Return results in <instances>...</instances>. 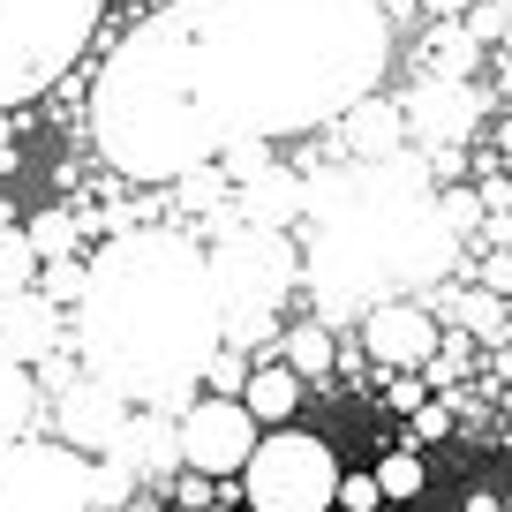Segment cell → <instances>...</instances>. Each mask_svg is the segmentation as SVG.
I'll return each instance as SVG.
<instances>
[{"label":"cell","mask_w":512,"mask_h":512,"mask_svg":"<svg viewBox=\"0 0 512 512\" xmlns=\"http://www.w3.org/2000/svg\"><path fill=\"white\" fill-rule=\"evenodd\" d=\"M384 61L377 0H174L106 61L91 136L128 181H181L234 144L339 121Z\"/></svg>","instance_id":"1"},{"label":"cell","mask_w":512,"mask_h":512,"mask_svg":"<svg viewBox=\"0 0 512 512\" xmlns=\"http://www.w3.org/2000/svg\"><path fill=\"white\" fill-rule=\"evenodd\" d=\"M226 339V302L211 256L181 234H121L91 264L76 302L83 369L106 377L128 407H174Z\"/></svg>","instance_id":"2"},{"label":"cell","mask_w":512,"mask_h":512,"mask_svg":"<svg viewBox=\"0 0 512 512\" xmlns=\"http://www.w3.org/2000/svg\"><path fill=\"white\" fill-rule=\"evenodd\" d=\"M309 287L324 294V309H369L392 294L430 287L452 264V226L437 219V196L422 181V166L362 159V174L317 189L309 204Z\"/></svg>","instance_id":"3"},{"label":"cell","mask_w":512,"mask_h":512,"mask_svg":"<svg viewBox=\"0 0 512 512\" xmlns=\"http://www.w3.org/2000/svg\"><path fill=\"white\" fill-rule=\"evenodd\" d=\"M106 0H0V106H23L83 53Z\"/></svg>","instance_id":"4"},{"label":"cell","mask_w":512,"mask_h":512,"mask_svg":"<svg viewBox=\"0 0 512 512\" xmlns=\"http://www.w3.org/2000/svg\"><path fill=\"white\" fill-rule=\"evenodd\" d=\"M211 279H219V302H226V339H234V347H256V339L272 332V309L287 302V287L302 279V264H294V249H287V226H249L241 219V234L226 241V249H211Z\"/></svg>","instance_id":"5"},{"label":"cell","mask_w":512,"mask_h":512,"mask_svg":"<svg viewBox=\"0 0 512 512\" xmlns=\"http://www.w3.org/2000/svg\"><path fill=\"white\" fill-rule=\"evenodd\" d=\"M0 512H98V460L76 445H0Z\"/></svg>","instance_id":"6"},{"label":"cell","mask_w":512,"mask_h":512,"mask_svg":"<svg viewBox=\"0 0 512 512\" xmlns=\"http://www.w3.org/2000/svg\"><path fill=\"white\" fill-rule=\"evenodd\" d=\"M249 505L256 512H324L339 497V460L332 445H317L309 430H279V437H256L249 452Z\"/></svg>","instance_id":"7"},{"label":"cell","mask_w":512,"mask_h":512,"mask_svg":"<svg viewBox=\"0 0 512 512\" xmlns=\"http://www.w3.org/2000/svg\"><path fill=\"white\" fill-rule=\"evenodd\" d=\"M181 467H196V475H241L249 467V452H256V415L234 400V392H211V400H196V407H181Z\"/></svg>","instance_id":"8"},{"label":"cell","mask_w":512,"mask_h":512,"mask_svg":"<svg viewBox=\"0 0 512 512\" xmlns=\"http://www.w3.org/2000/svg\"><path fill=\"white\" fill-rule=\"evenodd\" d=\"M362 347L377 354L384 369H430L437 362V324H430V309H422V302L392 294V302H369Z\"/></svg>","instance_id":"9"},{"label":"cell","mask_w":512,"mask_h":512,"mask_svg":"<svg viewBox=\"0 0 512 512\" xmlns=\"http://www.w3.org/2000/svg\"><path fill=\"white\" fill-rule=\"evenodd\" d=\"M121 430H128V400L113 392L106 377H91V369H83V377L61 392V445L106 460V452L121 445Z\"/></svg>","instance_id":"10"},{"label":"cell","mask_w":512,"mask_h":512,"mask_svg":"<svg viewBox=\"0 0 512 512\" xmlns=\"http://www.w3.org/2000/svg\"><path fill=\"white\" fill-rule=\"evenodd\" d=\"M407 128H422V144H467V128H475V91L460 76H422L415 91L400 98Z\"/></svg>","instance_id":"11"},{"label":"cell","mask_w":512,"mask_h":512,"mask_svg":"<svg viewBox=\"0 0 512 512\" xmlns=\"http://www.w3.org/2000/svg\"><path fill=\"white\" fill-rule=\"evenodd\" d=\"M53 347H61V302H53V294H31V287L0 294V354H16V362L31 369V362H46Z\"/></svg>","instance_id":"12"},{"label":"cell","mask_w":512,"mask_h":512,"mask_svg":"<svg viewBox=\"0 0 512 512\" xmlns=\"http://www.w3.org/2000/svg\"><path fill=\"white\" fill-rule=\"evenodd\" d=\"M339 121H347V151L354 159H392V151L407 144V113L392 106V98H377V91H362Z\"/></svg>","instance_id":"13"},{"label":"cell","mask_w":512,"mask_h":512,"mask_svg":"<svg viewBox=\"0 0 512 512\" xmlns=\"http://www.w3.org/2000/svg\"><path fill=\"white\" fill-rule=\"evenodd\" d=\"M241 407H249L256 422H287L294 407H302V369H287V362L249 369V384H241Z\"/></svg>","instance_id":"14"},{"label":"cell","mask_w":512,"mask_h":512,"mask_svg":"<svg viewBox=\"0 0 512 512\" xmlns=\"http://www.w3.org/2000/svg\"><path fill=\"white\" fill-rule=\"evenodd\" d=\"M241 219H249V226H287V219H302V181L272 174V166H256L249 189H241Z\"/></svg>","instance_id":"15"},{"label":"cell","mask_w":512,"mask_h":512,"mask_svg":"<svg viewBox=\"0 0 512 512\" xmlns=\"http://www.w3.org/2000/svg\"><path fill=\"white\" fill-rule=\"evenodd\" d=\"M38 241H31V226H0V294H16V287H31L38 279Z\"/></svg>","instance_id":"16"},{"label":"cell","mask_w":512,"mask_h":512,"mask_svg":"<svg viewBox=\"0 0 512 512\" xmlns=\"http://www.w3.org/2000/svg\"><path fill=\"white\" fill-rule=\"evenodd\" d=\"M460 332H475V339H490V347H512V309H505V294H467L460 302Z\"/></svg>","instance_id":"17"},{"label":"cell","mask_w":512,"mask_h":512,"mask_svg":"<svg viewBox=\"0 0 512 512\" xmlns=\"http://www.w3.org/2000/svg\"><path fill=\"white\" fill-rule=\"evenodd\" d=\"M23 422H31V377H23L16 354H0V445L23 437Z\"/></svg>","instance_id":"18"},{"label":"cell","mask_w":512,"mask_h":512,"mask_svg":"<svg viewBox=\"0 0 512 512\" xmlns=\"http://www.w3.org/2000/svg\"><path fill=\"white\" fill-rule=\"evenodd\" d=\"M332 362H339V347H332L324 324H294V332H287V369H302V377H332Z\"/></svg>","instance_id":"19"},{"label":"cell","mask_w":512,"mask_h":512,"mask_svg":"<svg viewBox=\"0 0 512 512\" xmlns=\"http://www.w3.org/2000/svg\"><path fill=\"white\" fill-rule=\"evenodd\" d=\"M38 279H46L53 302H83V287H91V264H76V256H46V264H38Z\"/></svg>","instance_id":"20"},{"label":"cell","mask_w":512,"mask_h":512,"mask_svg":"<svg viewBox=\"0 0 512 512\" xmlns=\"http://www.w3.org/2000/svg\"><path fill=\"white\" fill-rule=\"evenodd\" d=\"M377 490L392 497V505H407V497H422V460H415V452H392V460L377 467Z\"/></svg>","instance_id":"21"},{"label":"cell","mask_w":512,"mask_h":512,"mask_svg":"<svg viewBox=\"0 0 512 512\" xmlns=\"http://www.w3.org/2000/svg\"><path fill=\"white\" fill-rule=\"evenodd\" d=\"M31 241H38V256H68V241H76V219H68L61 204L38 211V219H31Z\"/></svg>","instance_id":"22"},{"label":"cell","mask_w":512,"mask_h":512,"mask_svg":"<svg viewBox=\"0 0 512 512\" xmlns=\"http://www.w3.org/2000/svg\"><path fill=\"white\" fill-rule=\"evenodd\" d=\"M467 38H482V46H497V38H505V23H512V0H475V8H467Z\"/></svg>","instance_id":"23"},{"label":"cell","mask_w":512,"mask_h":512,"mask_svg":"<svg viewBox=\"0 0 512 512\" xmlns=\"http://www.w3.org/2000/svg\"><path fill=\"white\" fill-rule=\"evenodd\" d=\"M332 505H347V512H377L384 505V490H377V475H339V497Z\"/></svg>","instance_id":"24"},{"label":"cell","mask_w":512,"mask_h":512,"mask_svg":"<svg viewBox=\"0 0 512 512\" xmlns=\"http://www.w3.org/2000/svg\"><path fill=\"white\" fill-rule=\"evenodd\" d=\"M437 204H445V211H437V219H445L452 234H460V226H467V219H475V211H482V189H452V196H437Z\"/></svg>","instance_id":"25"},{"label":"cell","mask_w":512,"mask_h":512,"mask_svg":"<svg viewBox=\"0 0 512 512\" xmlns=\"http://www.w3.org/2000/svg\"><path fill=\"white\" fill-rule=\"evenodd\" d=\"M415 430H422V437H452V407H445V400H422V407H415Z\"/></svg>","instance_id":"26"},{"label":"cell","mask_w":512,"mask_h":512,"mask_svg":"<svg viewBox=\"0 0 512 512\" xmlns=\"http://www.w3.org/2000/svg\"><path fill=\"white\" fill-rule=\"evenodd\" d=\"M204 505H211V475L189 467V475H181V512H204Z\"/></svg>","instance_id":"27"},{"label":"cell","mask_w":512,"mask_h":512,"mask_svg":"<svg viewBox=\"0 0 512 512\" xmlns=\"http://www.w3.org/2000/svg\"><path fill=\"white\" fill-rule=\"evenodd\" d=\"M482 287H490V294H512V256H490V264H482Z\"/></svg>","instance_id":"28"},{"label":"cell","mask_w":512,"mask_h":512,"mask_svg":"<svg viewBox=\"0 0 512 512\" xmlns=\"http://www.w3.org/2000/svg\"><path fill=\"white\" fill-rule=\"evenodd\" d=\"M422 8H430V16H467L475 0H422Z\"/></svg>","instance_id":"29"},{"label":"cell","mask_w":512,"mask_h":512,"mask_svg":"<svg viewBox=\"0 0 512 512\" xmlns=\"http://www.w3.org/2000/svg\"><path fill=\"white\" fill-rule=\"evenodd\" d=\"M467 512H497V497H490V490H475V497H467Z\"/></svg>","instance_id":"30"},{"label":"cell","mask_w":512,"mask_h":512,"mask_svg":"<svg viewBox=\"0 0 512 512\" xmlns=\"http://www.w3.org/2000/svg\"><path fill=\"white\" fill-rule=\"evenodd\" d=\"M497 151H505V159H512V121H505V128H497Z\"/></svg>","instance_id":"31"},{"label":"cell","mask_w":512,"mask_h":512,"mask_svg":"<svg viewBox=\"0 0 512 512\" xmlns=\"http://www.w3.org/2000/svg\"><path fill=\"white\" fill-rule=\"evenodd\" d=\"M505 415H512V384H505Z\"/></svg>","instance_id":"32"},{"label":"cell","mask_w":512,"mask_h":512,"mask_svg":"<svg viewBox=\"0 0 512 512\" xmlns=\"http://www.w3.org/2000/svg\"><path fill=\"white\" fill-rule=\"evenodd\" d=\"M204 512H234V505H204Z\"/></svg>","instance_id":"33"},{"label":"cell","mask_w":512,"mask_h":512,"mask_svg":"<svg viewBox=\"0 0 512 512\" xmlns=\"http://www.w3.org/2000/svg\"><path fill=\"white\" fill-rule=\"evenodd\" d=\"M505 46H512V23H505Z\"/></svg>","instance_id":"34"},{"label":"cell","mask_w":512,"mask_h":512,"mask_svg":"<svg viewBox=\"0 0 512 512\" xmlns=\"http://www.w3.org/2000/svg\"><path fill=\"white\" fill-rule=\"evenodd\" d=\"M324 512H347V505H324Z\"/></svg>","instance_id":"35"}]
</instances>
